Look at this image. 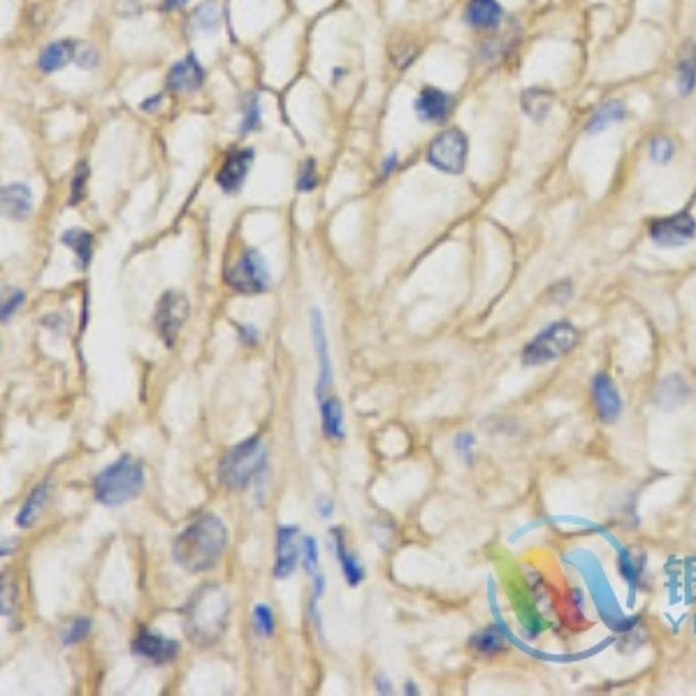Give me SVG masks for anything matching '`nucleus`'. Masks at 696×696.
Listing matches in <instances>:
<instances>
[{
  "mask_svg": "<svg viewBox=\"0 0 696 696\" xmlns=\"http://www.w3.org/2000/svg\"><path fill=\"white\" fill-rule=\"evenodd\" d=\"M3 200V214L12 221H24L33 211V193L26 184H7L0 191Z\"/></svg>",
  "mask_w": 696,
  "mask_h": 696,
  "instance_id": "f3484780",
  "label": "nucleus"
},
{
  "mask_svg": "<svg viewBox=\"0 0 696 696\" xmlns=\"http://www.w3.org/2000/svg\"><path fill=\"white\" fill-rule=\"evenodd\" d=\"M75 47H77V44L70 43V40L49 44L43 51V56H40V67H43L44 73H56L60 67H66L70 60H75V54H77Z\"/></svg>",
  "mask_w": 696,
  "mask_h": 696,
  "instance_id": "5701e85b",
  "label": "nucleus"
},
{
  "mask_svg": "<svg viewBox=\"0 0 696 696\" xmlns=\"http://www.w3.org/2000/svg\"><path fill=\"white\" fill-rule=\"evenodd\" d=\"M453 107H455V96H450L441 89H434V86H425L414 102L415 116L425 123H441V121L448 119Z\"/></svg>",
  "mask_w": 696,
  "mask_h": 696,
  "instance_id": "f8f14e48",
  "label": "nucleus"
},
{
  "mask_svg": "<svg viewBox=\"0 0 696 696\" xmlns=\"http://www.w3.org/2000/svg\"><path fill=\"white\" fill-rule=\"evenodd\" d=\"M469 645L478 650L480 654H497L504 650V634L497 627H487V629L478 631L469 638Z\"/></svg>",
  "mask_w": 696,
  "mask_h": 696,
  "instance_id": "bb28decb",
  "label": "nucleus"
},
{
  "mask_svg": "<svg viewBox=\"0 0 696 696\" xmlns=\"http://www.w3.org/2000/svg\"><path fill=\"white\" fill-rule=\"evenodd\" d=\"M260 126V105L258 96L247 98V107H244V119H241V135H249Z\"/></svg>",
  "mask_w": 696,
  "mask_h": 696,
  "instance_id": "7c9ffc66",
  "label": "nucleus"
},
{
  "mask_svg": "<svg viewBox=\"0 0 696 696\" xmlns=\"http://www.w3.org/2000/svg\"><path fill=\"white\" fill-rule=\"evenodd\" d=\"M592 404L601 423H615L622 414V397L608 374H597L592 381Z\"/></svg>",
  "mask_w": 696,
  "mask_h": 696,
  "instance_id": "9b49d317",
  "label": "nucleus"
},
{
  "mask_svg": "<svg viewBox=\"0 0 696 696\" xmlns=\"http://www.w3.org/2000/svg\"><path fill=\"white\" fill-rule=\"evenodd\" d=\"M241 332V339L247 344H251V346H256L258 344V330L256 328H249V325H237Z\"/></svg>",
  "mask_w": 696,
  "mask_h": 696,
  "instance_id": "a19ab883",
  "label": "nucleus"
},
{
  "mask_svg": "<svg viewBox=\"0 0 696 696\" xmlns=\"http://www.w3.org/2000/svg\"><path fill=\"white\" fill-rule=\"evenodd\" d=\"M624 119H627V107H624V102L608 100L597 109L595 115H592V119L588 121V128H585V130H588L589 135H597V132L608 130V128L615 126V123H620V121Z\"/></svg>",
  "mask_w": 696,
  "mask_h": 696,
  "instance_id": "aec40b11",
  "label": "nucleus"
},
{
  "mask_svg": "<svg viewBox=\"0 0 696 696\" xmlns=\"http://www.w3.org/2000/svg\"><path fill=\"white\" fill-rule=\"evenodd\" d=\"M228 286L234 293L241 295H260L267 293L272 286L270 270L265 265V258L256 249H247L241 253L237 263L228 270Z\"/></svg>",
  "mask_w": 696,
  "mask_h": 696,
  "instance_id": "423d86ee",
  "label": "nucleus"
},
{
  "mask_svg": "<svg viewBox=\"0 0 696 696\" xmlns=\"http://www.w3.org/2000/svg\"><path fill=\"white\" fill-rule=\"evenodd\" d=\"M407 694H418V690H415V684L414 683H407Z\"/></svg>",
  "mask_w": 696,
  "mask_h": 696,
  "instance_id": "de8ad7c7",
  "label": "nucleus"
},
{
  "mask_svg": "<svg viewBox=\"0 0 696 696\" xmlns=\"http://www.w3.org/2000/svg\"><path fill=\"white\" fill-rule=\"evenodd\" d=\"M204 82V70L193 54L184 56L179 63H174L168 75V89L177 93H191L200 89Z\"/></svg>",
  "mask_w": 696,
  "mask_h": 696,
  "instance_id": "2eb2a0df",
  "label": "nucleus"
},
{
  "mask_svg": "<svg viewBox=\"0 0 696 696\" xmlns=\"http://www.w3.org/2000/svg\"><path fill=\"white\" fill-rule=\"evenodd\" d=\"M648 234L657 247H687L696 237V218L692 217L690 211H676V214H668V217L654 218L648 225Z\"/></svg>",
  "mask_w": 696,
  "mask_h": 696,
  "instance_id": "6e6552de",
  "label": "nucleus"
},
{
  "mask_svg": "<svg viewBox=\"0 0 696 696\" xmlns=\"http://www.w3.org/2000/svg\"><path fill=\"white\" fill-rule=\"evenodd\" d=\"M253 624L258 629L260 637L270 638L274 634V615H272V608L265 606V604H258L253 608Z\"/></svg>",
  "mask_w": 696,
  "mask_h": 696,
  "instance_id": "c756f323",
  "label": "nucleus"
},
{
  "mask_svg": "<svg viewBox=\"0 0 696 696\" xmlns=\"http://www.w3.org/2000/svg\"><path fill=\"white\" fill-rule=\"evenodd\" d=\"M618 566H620V573H622L631 585H637L638 576H641L643 571V559L634 558V555H629V552H624V555H620Z\"/></svg>",
  "mask_w": 696,
  "mask_h": 696,
  "instance_id": "2f4dec72",
  "label": "nucleus"
},
{
  "mask_svg": "<svg viewBox=\"0 0 696 696\" xmlns=\"http://www.w3.org/2000/svg\"><path fill=\"white\" fill-rule=\"evenodd\" d=\"M228 615V595L218 585H204L186 608V634L193 643L211 645L223 637Z\"/></svg>",
  "mask_w": 696,
  "mask_h": 696,
  "instance_id": "f03ea898",
  "label": "nucleus"
},
{
  "mask_svg": "<svg viewBox=\"0 0 696 696\" xmlns=\"http://www.w3.org/2000/svg\"><path fill=\"white\" fill-rule=\"evenodd\" d=\"M86 179H89V165L82 162L73 177V193H70V204H77L86 195Z\"/></svg>",
  "mask_w": 696,
  "mask_h": 696,
  "instance_id": "f704fd0d",
  "label": "nucleus"
},
{
  "mask_svg": "<svg viewBox=\"0 0 696 696\" xmlns=\"http://www.w3.org/2000/svg\"><path fill=\"white\" fill-rule=\"evenodd\" d=\"M320 427L330 441H342L344 439V408L336 397L320 402Z\"/></svg>",
  "mask_w": 696,
  "mask_h": 696,
  "instance_id": "6ab92c4d",
  "label": "nucleus"
},
{
  "mask_svg": "<svg viewBox=\"0 0 696 696\" xmlns=\"http://www.w3.org/2000/svg\"><path fill=\"white\" fill-rule=\"evenodd\" d=\"M21 304H24V293H21V290H14V293L3 302V323H7V320L12 319L14 312H17Z\"/></svg>",
  "mask_w": 696,
  "mask_h": 696,
  "instance_id": "58836bf2",
  "label": "nucleus"
},
{
  "mask_svg": "<svg viewBox=\"0 0 696 696\" xmlns=\"http://www.w3.org/2000/svg\"><path fill=\"white\" fill-rule=\"evenodd\" d=\"M218 26H221V7H218L214 0L195 7V14H193V28L211 33V30H217Z\"/></svg>",
  "mask_w": 696,
  "mask_h": 696,
  "instance_id": "cd10ccee",
  "label": "nucleus"
},
{
  "mask_svg": "<svg viewBox=\"0 0 696 696\" xmlns=\"http://www.w3.org/2000/svg\"><path fill=\"white\" fill-rule=\"evenodd\" d=\"M504 10L497 0H469L464 7V21L471 28H497L502 24Z\"/></svg>",
  "mask_w": 696,
  "mask_h": 696,
  "instance_id": "a211bd4d",
  "label": "nucleus"
},
{
  "mask_svg": "<svg viewBox=\"0 0 696 696\" xmlns=\"http://www.w3.org/2000/svg\"><path fill=\"white\" fill-rule=\"evenodd\" d=\"M455 450L460 455H464V460H469V453L474 450V437L471 434H460L455 439Z\"/></svg>",
  "mask_w": 696,
  "mask_h": 696,
  "instance_id": "ea45409f",
  "label": "nucleus"
},
{
  "mask_svg": "<svg viewBox=\"0 0 696 696\" xmlns=\"http://www.w3.org/2000/svg\"><path fill=\"white\" fill-rule=\"evenodd\" d=\"M60 241H63V247L73 249V251L77 253L79 265H82V267H89L91 256H93V234H91L89 230L84 228L66 230L63 237H60Z\"/></svg>",
  "mask_w": 696,
  "mask_h": 696,
  "instance_id": "b1692460",
  "label": "nucleus"
},
{
  "mask_svg": "<svg viewBox=\"0 0 696 696\" xmlns=\"http://www.w3.org/2000/svg\"><path fill=\"white\" fill-rule=\"evenodd\" d=\"M316 184H319V174H316V162L309 158V161L302 165V172H300V179H297V191L302 193H309L316 188Z\"/></svg>",
  "mask_w": 696,
  "mask_h": 696,
  "instance_id": "c9c22d12",
  "label": "nucleus"
},
{
  "mask_svg": "<svg viewBox=\"0 0 696 696\" xmlns=\"http://www.w3.org/2000/svg\"><path fill=\"white\" fill-rule=\"evenodd\" d=\"M188 312H191V304H188V300L181 293L168 290V293L158 300L154 323H156L158 335H161V339L165 342V346H174L181 328H184V323L188 320Z\"/></svg>",
  "mask_w": 696,
  "mask_h": 696,
  "instance_id": "1a4fd4ad",
  "label": "nucleus"
},
{
  "mask_svg": "<svg viewBox=\"0 0 696 696\" xmlns=\"http://www.w3.org/2000/svg\"><path fill=\"white\" fill-rule=\"evenodd\" d=\"M395 165H397V156H395V154H392V156H388V161H385L384 174H391L392 170H395Z\"/></svg>",
  "mask_w": 696,
  "mask_h": 696,
  "instance_id": "a18cd8bd",
  "label": "nucleus"
},
{
  "mask_svg": "<svg viewBox=\"0 0 696 696\" xmlns=\"http://www.w3.org/2000/svg\"><path fill=\"white\" fill-rule=\"evenodd\" d=\"M0 585H3V597H0V608H3V615H10L14 608V582L7 581V576H3V581H0Z\"/></svg>",
  "mask_w": 696,
  "mask_h": 696,
  "instance_id": "e433bc0d",
  "label": "nucleus"
},
{
  "mask_svg": "<svg viewBox=\"0 0 696 696\" xmlns=\"http://www.w3.org/2000/svg\"><path fill=\"white\" fill-rule=\"evenodd\" d=\"M253 149H240L230 154L223 162V168L218 170L217 174V184L223 188L225 193H237L244 181H247V174L253 165Z\"/></svg>",
  "mask_w": 696,
  "mask_h": 696,
  "instance_id": "ddd939ff",
  "label": "nucleus"
},
{
  "mask_svg": "<svg viewBox=\"0 0 696 696\" xmlns=\"http://www.w3.org/2000/svg\"><path fill=\"white\" fill-rule=\"evenodd\" d=\"M75 63H77L79 67H84V70H91V67L98 66V51L93 47H89V44H84V47H79V51L75 54Z\"/></svg>",
  "mask_w": 696,
  "mask_h": 696,
  "instance_id": "4c0bfd02",
  "label": "nucleus"
},
{
  "mask_svg": "<svg viewBox=\"0 0 696 696\" xmlns=\"http://www.w3.org/2000/svg\"><path fill=\"white\" fill-rule=\"evenodd\" d=\"M312 335L313 346H316V358H319V385H316V392H319V397H323V392L332 384V362L330 348H328V332H325L323 316H320L319 309H312Z\"/></svg>",
  "mask_w": 696,
  "mask_h": 696,
  "instance_id": "4468645a",
  "label": "nucleus"
},
{
  "mask_svg": "<svg viewBox=\"0 0 696 696\" xmlns=\"http://www.w3.org/2000/svg\"><path fill=\"white\" fill-rule=\"evenodd\" d=\"M89 629H91V620L77 618L66 631H63V638H60V641H63V645H75V643H79L82 638H86Z\"/></svg>",
  "mask_w": 696,
  "mask_h": 696,
  "instance_id": "72a5a7b5",
  "label": "nucleus"
},
{
  "mask_svg": "<svg viewBox=\"0 0 696 696\" xmlns=\"http://www.w3.org/2000/svg\"><path fill=\"white\" fill-rule=\"evenodd\" d=\"M228 546V529L217 516H200L172 543V558L181 569L200 573L218 565Z\"/></svg>",
  "mask_w": 696,
  "mask_h": 696,
  "instance_id": "f257e3e1",
  "label": "nucleus"
},
{
  "mask_svg": "<svg viewBox=\"0 0 696 696\" xmlns=\"http://www.w3.org/2000/svg\"><path fill=\"white\" fill-rule=\"evenodd\" d=\"M578 342H581V332L566 320L548 325L546 330H541L527 346L522 348V365L539 367L559 360L569 355L578 346Z\"/></svg>",
  "mask_w": 696,
  "mask_h": 696,
  "instance_id": "39448f33",
  "label": "nucleus"
},
{
  "mask_svg": "<svg viewBox=\"0 0 696 696\" xmlns=\"http://www.w3.org/2000/svg\"><path fill=\"white\" fill-rule=\"evenodd\" d=\"M161 100H162V96L149 98V100L142 102V109H145V112H154V107H158V105H161Z\"/></svg>",
  "mask_w": 696,
  "mask_h": 696,
  "instance_id": "79ce46f5",
  "label": "nucleus"
},
{
  "mask_svg": "<svg viewBox=\"0 0 696 696\" xmlns=\"http://www.w3.org/2000/svg\"><path fill=\"white\" fill-rule=\"evenodd\" d=\"M319 510H320V516H323V518H330L332 516V504H330V502H328V499H323V502H320V506H319Z\"/></svg>",
  "mask_w": 696,
  "mask_h": 696,
  "instance_id": "c03bdc74",
  "label": "nucleus"
},
{
  "mask_svg": "<svg viewBox=\"0 0 696 696\" xmlns=\"http://www.w3.org/2000/svg\"><path fill=\"white\" fill-rule=\"evenodd\" d=\"M265 464H267V448H265L263 439L251 437L234 446L228 455L223 457L218 474L230 490H244L263 474Z\"/></svg>",
  "mask_w": 696,
  "mask_h": 696,
  "instance_id": "20e7f679",
  "label": "nucleus"
},
{
  "mask_svg": "<svg viewBox=\"0 0 696 696\" xmlns=\"http://www.w3.org/2000/svg\"><path fill=\"white\" fill-rule=\"evenodd\" d=\"M332 536H335V546H336V558H339V566H342L344 576H346L348 585H360L362 578H365V569L358 565V559L346 550L344 546V534L342 529H332Z\"/></svg>",
  "mask_w": 696,
  "mask_h": 696,
  "instance_id": "a878e982",
  "label": "nucleus"
},
{
  "mask_svg": "<svg viewBox=\"0 0 696 696\" xmlns=\"http://www.w3.org/2000/svg\"><path fill=\"white\" fill-rule=\"evenodd\" d=\"M132 652L138 657L154 661V664H168V661L177 660L179 654V643L174 638L162 637L151 629H142L132 641Z\"/></svg>",
  "mask_w": 696,
  "mask_h": 696,
  "instance_id": "9d476101",
  "label": "nucleus"
},
{
  "mask_svg": "<svg viewBox=\"0 0 696 696\" xmlns=\"http://www.w3.org/2000/svg\"><path fill=\"white\" fill-rule=\"evenodd\" d=\"M145 486V467L135 457L121 455L116 463L102 469L93 480V494L102 506H119L135 499Z\"/></svg>",
  "mask_w": 696,
  "mask_h": 696,
  "instance_id": "7ed1b4c3",
  "label": "nucleus"
},
{
  "mask_svg": "<svg viewBox=\"0 0 696 696\" xmlns=\"http://www.w3.org/2000/svg\"><path fill=\"white\" fill-rule=\"evenodd\" d=\"M300 559V548H297V527H279V543H276V566L274 578L293 576L295 566Z\"/></svg>",
  "mask_w": 696,
  "mask_h": 696,
  "instance_id": "dca6fc26",
  "label": "nucleus"
},
{
  "mask_svg": "<svg viewBox=\"0 0 696 696\" xmlns=\"http://www.w3.org/2000/svg\"><path fill=\"white\" fill-rule=\"evenodd\" d=\"M552 100H555V98H552L550 91L546 89L522 91V109H525V115L532 121H536V123L548 119L552 109Z\"/></svg>",
  "mask_w": 696,
  "mask_h": 696,
  "instance_id": "4be33fe9",
  "label": "nucleus"
},
{
  "mask_svg": "<svg viewBox=\"0 0 696 696\" xmlns=\"http://www.w3.org/2000/svg\"><path fill=\"white\" fill-rule=\"evenodd\" d=\"M678 91L680 96H690L696 89V43H687L678 56Z\"/></svg>",
  "mask_w": 696,
  "mask_h": 696,
  "instance_id": "412c9836",
  "label": "nucleus"
},
{
  "mask_svg": "<svg viewBox=\"0 0 696 696\" xmlns=\"http://www.w3.org/2000/svg\"><path fill=\"white\" fill-rule=\"evenodd\" d=\"M302 555H304L306 573L316 576V573H319V543H316L313 536H304V539H302Z\"/></svg>",
  "mask_w": 696,
  "mask_h": 696,
  "instance_id": "473e14b6",
  "label": "nucleus"
},
{
  "mask_svg": "<svg viewBox=\"0 0 696 696\" xmlns=\"http://www.w3.org/2000/svg\"><path fill=\"white\" fill-rule=\"evenodd\" d=\"M376 684H378V687H376L378 692H384V694H392L391 683H388V680H385L384 676H378V678H376Z\"/></svg>",
  "mask_w": 696,
  "mask_h": 696,
  "instance_id": "37998d69",
  "label": "nucleus"
},
{
  "mask_svg": "<svg viewBox=\"0 0 696 696\" xmlns=\"http://www.w3.org/2000/svg\"><path fill=\"white\" fill-rule=\"evenodd\" d=\"M469 142L460 128H450L432 139L427 149V162L446 174H463L467 165Z\"/></svg>",
  "mask_w": 696,
  "mask_h": 696,
  "instance_id": "0eeeda50",
  "label": "nucleus"
},
{
  "mask_svg": "<svg viewBox=\"0 0 696 696\" xmlns=\"http://www.w3.org/2000/svg\"><path fill=\"white\" fill-rule=\"evenodd\" d=\"M188 0H165V10H177V7H184Z\"/></svg>",
  "mask_w": 696,
  "mask_h": 696,
  "instance_id": "49530a36",
  "label": "nucleus"
},
{
  "mask_svg": "<svg viewBox=\"0 0 696 696\" xmlns=\"http://www.w3.org/2000/svg\"><path fill=\"white\" fill-rule=\"evenodd\" d=\"M673 156H676V146H673V142L668 138L660 135V138H654L652 142H650V158H652V162H657V165H668V162L673 161Z\"/></svg>",
  "mask_w": 696,
  "mask_h": 696,
  "instance_id": "c85d7f7f",
  "label": "nucleus"
},
{
  "mask_svg": "<svg viewBox=\"0 0 696 696\" xmlns=\"http://www.w3.org/2000/svg\"><path fill=\"white\" fill-rule=\"evenodd\" d=\"M47 499H49V483H43V486H37L36 490H33V494L26 499V504L21 506V510H19L17 527L21 529L30 527V525L40 518L44 506H47Z\"/></svg>",
  "mask_w": 696,
  "mask_h": 696,
  "instance_id": "393cba45",
  "label": "nucleus"
}]
</instances>
